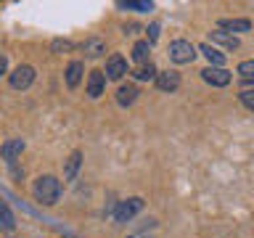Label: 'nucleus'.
Instances as JSON below:
<instances>
[{
    "mask_svg": "<svg viewBox=\"0 0 254 238\" xmlns=\"http://www.w3.org/2000/svg\"><path fill=\"white\" fill-rule=\"evenodd\" d=\"M172 63H190L196 59V45L190 40H175L170 43V51H167Z\"/></svg>",
    "mask_w": 254,
    "mask_h": 238,
    "instance_id": "3",
    "label": "nucleus"
},
{
    "mask_svg": "<svg viewBox=\"0 0 254 238\" xmlns=\"http://www.w3.org/2000/svg\"><path fill=\"white\" fill-rule=\"evenodd\" d=\"M5 71H8V56H5V53H0V77H3Z\"/></svg>",
    "mask_w": 254,
    "mask_h": 238,
    "instance_id": "26",
    "label": "nucleus"
},
{
    "mask_svg": "<svg viewBox=\"0 0 254 238\" xmlns=\"http://www.w3.org/2000/svg\"><path fill=\"white\" fill-rule=\"evenodd\" d=\"M127 238H154V236H148V233H135V236H127Z\"/></svg>",
    "mask_w": 254,
    "mask_h": 238,
    "instance_id": "27",
    "label": "nucleus"
},
{
    "mask_svg": "<svg viewBox=\"0 0 254 238\" xmlns=\"http://www.w3.org/2000/svg\"><path fill=\"white\" fill-rule=\"evenodd\" d=\"M148 45H154L156 43V40H159V32H162V27H159V24L154 21V24H148Z\"/></svg>",
    "mask_w": 254,
    "mask_h": 238,
    "instance_id": "24",
    "label": "nucleus"
},
{
    "mask_svg": "<svg viewBox=\"0 0 254 238\" xmlns=\"http://www.w3.org/2000/svg\"><path fill=\"white\" fill-rule=\"evenodd\" d=\"M106 79H114V82H119L125 74H127V59L125 56H119V53H111L109 56V61H106Z\"/></svg>",
    "mask_w": 254,
    "mask_h": 238,
    "instance_id": "5",
    "label": "nucleus"
},
{
    "mask_svg": "<svg viewBox=\"0 0 254 238\" xmlns=\"http://www.w3.org/2000/svg\"><path fill=\"white\" fill-rule=\"evenodd\" d=\"M64 74H66V87L69 90H74V87L82 82V74H85V63L82 61H71L69 66H66V71H64Z\"/></svg>",
    "mask_w": 254,
    "mask_h": 238,
    "instance_id": "13",
    "label": "nucleus"
},
{
    "mask_svg": "<svg viewBox=\"0 0 254 238\" xmlns=\"http://www.w3.org/2000/svg\"><path fill=\"white\" fill-rule=\"evenodd\" d=\"M201 79L212 87H225L230 85V71L228 69H217V66H206L201 71Z\"/></svg>",
    "mask_w": 254,
    "mask_h": 238,
    "instance_id": "7",
    "label": "nucleus"
},
{
    "mask_svg": "<svg viewBox=\"0 0 254 238\" xmlns=\"http://www.w3.org/2000/svg\"><path fill=\"white\" fill-rule=\"evenodd\" d=\"M119 8H127V11H151L154 3H146V0H122Z\"/></svg>",
    "mask_w": 254,
    "mask_h": 238,
    "instance_id": "21",
    "label": "nucleus"
},
{
    "mask_svg": "<svg viewBox=\"0 0 254 238\" xmlns=\"http://www.w3.org/2000/svg\"><path fill=\"white\" fill-rule=\"evenodd\" d=\"M35 66H29V63H19L11 74H8V82H11L13 90H27V87L35 82Z\"/></svg>",
    "mask_w": 254,
    "mask_h": 238,
    "instance_id": "4",
    "label": "nucleus"
},
{
    "mask_svg": "<svg viewBox=\"0 0 254 238\" xmlns=\"http://www.w3.org/2000/svg\"><path fill=\"white\" fill-rule=\"evenodd\" d=\"M13 228V214L8 209V204L0 198V230H11Z\"/></svg>",
    "mask_w": 254,
    "mask_h": 238,
    "instance_id": "19",
    "label": "nucleus"
},
{
    "mask_svg": "<svg viewBox=\"0 0 254 238\" xmlns=\"http://www.w3.org/2000/svg\"><path fill=\"white\" fill-rule=\"evenodd\" d=\"M79 167H82V151H71L69 159L64 162V180H74L79 175Z\"/></svg>",
    "mask_w": 254,
    "mask_h": 238,
    "instance_id": "11",
    "label": "nucleus"
},
{
    "mask_svg": "<svg viewBox=\"0 0 254 238\" xmlns=\"http://www.w3.org/2000/svg\"><path fill=\"white\" fill-rule=\"evenodd\" d=\"M156 87L162 93H175L180 87V71H175V69H167V71H159L156 74Z\"/></svg>",
    "mask_w": 254,
    "mask_h": 238,
    "instance_id": "6",
    "label": "nucleus"
},
{
    "mask_svg": "<svg viewBox=\"0 0 254 238\" xmlns=\"http://www.w3.org/2000/svg\"><path fill=\"white\" fill-rule=\"evenodd\" d=\"M156 74H159V69H156L151 61L143 63V66H138V69H132V77L138 79V82H154Z\"/></svg>",
    "mask_w": 254,
    "mask_h": 238,
    "instance_id": "18",
    "label": "nucleus"
},
{
    "mask_svg": "<svg viewBox=\"0 0 254 238\" xmlns=\"http://www.w3.org/2000/svg\"><path fill=\"white\" fill-rule=\"evenodd\" d=\"M196 51H201L204 53V59L209 61V66H217V69H222V63H225V53H220L214 45H209V43H201L196 48Z\"/></svg>",
    "mask_w": 254,
    "mask_h": 238,
    "instance_id": "15",
    "label": "nucleus"
},
{
    "mask_svg": "<svg viewBox=\"0 0 254 238\" xmlns=\"http://www.w3.org/2000/svg\"><path fill=\"white\" fill-rule=\"evenodd\" d=\"M61 180L53 178V175H40V178L35 180V185H32V193H35V198L43 206H56L61 198Z\"/></svg>",
    "mask_w": 254,
    "mask_h": 238,
    "instance_id": "1",
    "label": "nucleus"
},
{
    "mask_svg": "<svg viewBox=\"0 0 254 238\" xmlns=\"http://www.w3.org/2000/svg\"><path fill=\"white\" fill-rule=\"evenodd\" d=\"M138 87H135L132 82H127V85H119V90H117V103L119 106H132L135 101H138Z\"/></svg>",
    "mask_w": 254,
    "mask_h": 238,
    "instance_id": "14",
    "label": "nucleus"
},
{
    "mask_svg": "<svg viewBox=\"0 0 254 238\" xmlns=\"http://www.w3.org/2000/svg\"><path fill=\"white\" fill-rule=\"evenodd\" d=\"M103 90H106V74H103L101 69H93L90 74H87V98H101Z\"/></svg>",
    "mask_w": 254,
    "mask_h": 238,
    "instance_id": "8",
    "label": "nucleus"
},
{
    "mask_svg": "<svg viewBox=\"0 0 254 238\" xmlns=\"http://www.w3.org/2000/svg\"><path fill=\"white\" fill-rule=\"evenodd\" d=\"M143 204H146V201H143L140 196H132V198H125V201H119L117 209L111 212V214H114V222H117V225H125V222H130L135 214L143 212Z\"/></svg>",
    "mask_w": 254,
    "mask_h": 238,
    "instance_id": "2",
    "label": "nucleus"
},
{
    "mask_svg": "<svg viewBox=\"0 0 254 238\" xmlns=\"http://www.w3.org/2000/svg\"><path fill=\"white\" fill-rule=\"evenodd\" d=\"M71 48H74V45H71V40H53V43H51V51L53 53H59V56H64V53H71Z\"/></svg>",
    "mask_w": 254,
    "mask_h": 238,
    "instance_id": "22",
    "label": "nucleus"
},
{
    "mask_svg": "<svg viewBox=\"0 0 254 238\" xmlns=\"http://www.w3.org/2000/svg\"><path fill=\"white\" fill-rule=\"evenodd\" d=\"M209 40H212L209 45H222V48H228V51H238V45H241L236 35H228V32H220V29L212 32Z\"/></svg>",
    "mask_w": 254,
    "mask_h": 238,
    "instance_id": "16",
    "label": "nucleus"
},
{
    "mask_svg": "<svg viewBox=\"0 0 254 238\" xmlns=\"http://www.w3.org/2000/svg\"><path fill=\"white\" fill-rule=\"evenodd\" d=\"M148 56H151V45L148 40H138V43L132 45V61L143 66V63H148Z\"/></svg>",
    "mask_w": 254,
    "mask_h": 238,
    "instance_id": "17",
    "label": "nucleus"
},
{
    "mask_svg": "<svg viewBox=\"0 0 254 238\" xmlns=\"http://www.w3.org/2000/svg\"><path fill=\"white\" fill-rule=\"evenodd\" d=\"M24 148H27V143H24L21 138H8L3 146H0V156H3L8 164H13L16 159L21 156V151H24Z\"/></svg>",
    "mask_w": 254,
    "mask_h": 238,
    "instance_id": "9",
    "label": "nucleus"
},
{
    "mask_svg": "<svg viewBox=\"0 0 254 238\" xmlns=\"http://www.w3.org/2000/svg\"><path fill=\"white\" fill-rule=\"evenodd\" d=\"M220 32H252V19H220Z\"/></svg>",
    "mask_w": 254,
    "mask_h": 238,
    "instance_id": "12",
    "label": "nucleus"
},
{
    "mask_svg": "<svg viewBox=\"0 0 254 238\" xmlns=\"http://www.w3.org/2000/svg\"><path fill=\"white\" fill-rule=\"evenodd\" d=\"M125 35H138V32H140V24H125Z\"/></svg>",
    "mask_w": 254,
    "mask_h": 238,
    "instance_id": "25",
    "label": "nucleus"
},
{
    "mask_svg": "<svg viewBox=\"0 0 254 238\" xmlns=\"http://www.w3.org/2000/svg\"><path fill=\"white\" fill-rule=\"evenodd\" d=\"M82 53H85V59H101V56L106 53V40L103 37H87L82 43Z\"/></svg>",
    "mask_w": 254,
    "mask_h": 238,
    "instance_id": "10",
    "label": "nucleus"
},
{
    "mask_svg": "<svg viewBox=\"0 0 254 238\" xmlns=\"http://www.w3.org/2000/svg\"><path fill=\"white\" fill-rule=\"evenodd\" d=\"M238 101H241L249 111H254V90H244V93H238Z\"/></svg>",
    "mask_w": 254,
    "mask_h": 238,
    "instance_id": "23",
    "label": "nucleus"
},
{
    "mask_svg": "<svg viewBox=\"0 0 254 238\" xmlns=\"http://www.w3.org/2000/svg\"><path fill=\"white\" fill-rule=\"evenodd\" d=\"M236 71H238V77H241L244 82H254V59H249V61H241Z\"/></svg>",
    "mask_w": 254,
    "mask_h": 238,
    "instance_id": "20",
    "label": "nucleus"
}]
</instances>
